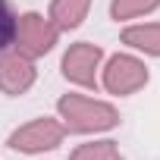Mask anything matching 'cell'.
I'll return each instance as SVG.
<instances>
[{
	"mask_svg": "<svg viewBox=\"0 0 160 160\" xmlns=\"http://www.w3.org/2000/svg\"><path fill=\"white\" fill-rule=\"evenodd\" d=\"M57 113L66 132H78V135H98L119 126V110L113 104L85 94H63L57 101Z\"/></svg>",
	"mask_w": 160,
	"mask_h": 160,
	"instance_id": "cell-1",
	"label": "cell"
},
{
	"mask_svg": "<svg viewBox=\"0 0 160 160\" xmlns=\"http://www.w3.org/2000/svg\"><path fill=\"white\" fill-rule=\"evenodd\" d=\"M148 78H151L148 66L132 53H113L107 63H101V85L110 94L129 98L148 85Z\"/></svg>",
	"mask_w": 160,
	"mask_h": 160,
	"instance_id": "cell-2",
	"label": "cell"
},
{
	"mask_svg": "<svg viewBox=\"0 0 160 160\" xmlns=\"http://www.w3.org/2000/svg\"><path fill=\"white\" fill-rule=\"evenodd\" d=\"M57 38H60V28L47 16H41V13H22V16H16L13 50L25 53L28 60H38V57L50 53L53 44H57Z\"/></svg>",
	"mask_w": 160,
	"mask_h": 160,
	"instance_id": "cell-3",
	"label": "cell"
},
{
	"mask_svg": "<svg viewBox=\"0 0 160 160\" xmlns=\"http://www.w3.org/2000/svg\"><path fill=\"white\" fill-rule=\"evenodd\" d=\"M63 138H66V126H63L60 119H53V116H38V119H32V122L13 129L10 138H7V144H10L13 151H19V154H44V151L60 148Z\"/></svg>",
	"mask_w": 160,
	"mask_h": 160,
	"instance_id": "cell-4",
	"label": "cell"
},
{
	"mask_svg": "<svg viewBox=\"0 0 160 160\" xmlns=\"http://www.w3.org/2000/svg\"><path fill=\"white\" fill-rule=\"evenodd\" d=\"M101 63H104V50L91 41H75L66 47L63 60H60V69H63V78L78 88H94L98 85V75H101Z\"/></svg>",
	"mask_w": 160,
	"mask_h": 160,
	"instance_id": "cell-5",
	"label": "cell"
},
{
	"mask_svg": "<svg viewBox=\"0 0 160 160\" xmlns=\"http://www.w3.org/2000/svg\"><path fill=\"white\" fill-rule=\"evenodd\" d=\"M38 78V69H35V60H28L25 53L19 50H0V91L7 98H19L25 94Z\"/></svg>",
	"mask_w": 160,
	"mask_h": 160,
	"instance_id": "cell-6",
	"label": "cell"
},
{
	"mask_svg": "<svg viewBox=\"0 0 160 160\" xmlns=\"http://www.w3.org/2000/svg\"><path fill=\"white\" fill-rule=\"evenodd\" d=\"M88 10H91V0H53L47 19L60 32H72L88 19Z\"/></svg>",
	"mask_w": 160,
	"mask_h": 160,
	"instance_id": "cell-7",
	"label": "cell"
},
{
	"mask_svg": "<svg viewBox=\"0 0 160 160\" xmlns=\"http://www.w3.org/2000/svg\"><path fill=\"white\" fill-rule=\"evenodd\" d=\"M122 44H129L132 50H141L148 57H160V22H144V25L122 28Z\"/></svg>",
	"mask_w": 160,
	"mask_h": 160,
	"instance_id": "cell-8",
	"label": "cell"
},
{
	"mask_svg": "<svg viewBox=\"0 0 160 160\" xmlns=\"http://www.w3.org/2000/svg\"><path fill=\"white\" fill-rule=\"evenodd\" d=\"M69 160H126V157L119 154L116 141L101 138V141H85V144H78V148L69 154Z\"/></svg>",
	"mask_w": 160,
	"mask_h": 160,
	"instance_id": "cell-9",
	"label": "cell"
},
{
	"mask_svg": "<svg viewBox=\"0 0 160 160\" xmlns=\"http://www.w3.org/2000/svg\"><path fill=\"white\" fill-rule=\"evenodd\" d=\"M160 7V0H110V16L116 22H126V19H138V16H148Z\"/></svg>",
	"mask_w": 160,
	"mask_h": 160,
	"instance_id": "cell-10",
	"label": "cell"
},
{
	"mask_svg": "<svg viewBox=\"0 0 160 160\" xmlns=\"http://www.w3.org/2000/svg\"><path fill=\"white\" fill-rule=\"evenodd\" d=\"M16 38V16L7 0H0V50H10Z\"/></svg>",
	"mask_w": 160,
	"mask_h": 160,
	"instance_id": "cell-11",
	"label": "cell"
}]
</instances>
